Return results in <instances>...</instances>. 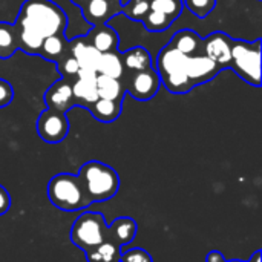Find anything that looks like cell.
Returning a JSON list of instances; mask_svg holds the SVG:
<instances>
[{
  "instance_id": "4",
  "label": "cell",
  "mask_w": 262,
  "mask_h": 262,
  "mask_svg": "<svg viewBox=\"0 0 262 262\" xmlns=\"http://www.w3.org/2000/svg\"><path fill=\"white\" fill-rule=\"evenodd\" d=\"M161 84L172 94H187L193 88L187 77V55H183L169 43L157 55V69Z\"/></svg>"
},
{
  "instance_id": "18",
  "label": "cell",
  "mask_w": 262,
  "mask_h": 262,
  "mask_svg": "<svg viewBox=\"0 0 262 262\" xmlns=\"http://www.w3.org/2000/svg\"><path fill=\"white\" fill-rule=\"evenodd\" d=\"M68 51H69V40L66 38L64 34H57L43 40L38 55L51 63H58L68 54Z\"/></svg>"
},
{
  "instance_id": "23",
  "label": "cell",
  "mask_w": 262,
  "mask_h": 262,
  "mask_svg": "<svg viewBox=\"0 0 262 262\" xmlns=\"http://www.w3.org/2000/svg\"><path fill=\"white\" fill-rule=\"evenodd\" d=\"M97 74L111 77V78H117L121 80L123 74H124V64H123V57L118 51L115 52H107V54H101L100 61H98V69Z\"/></svg>"
},
{
  "instance_id": "17",
  "label": "cell",
  "mask_w": 262,
  "mask_h": 262,
  "mask_svg": "<svg viewBox=\"0 0 262 262\" xmlns=\"http://www.w3.org/2000/svg\"><path fill=\"white\" fill-rule=\"evenodd\" d=\"M169 45L187 57L204 52V41H203L201 35L198 32H195L193 29H181V31L175 32L172 40L169 41Z\"/></svg>"
},
{
  "instance_id": "15",
  "label": "cell",
  "mask_w": 262,
  "mask_h": 262,
  "mask_svg": "<svg viewBox=\"0 0 262 262\" xmlns=\"http://www.w3.org/2000/svg\"><path fill=\"white\" fill-rule=\"evenodd\" d=\"M69 51H71L72 57L77 60L80 69H86V71L97 72L98 61H100L101 54L97 49H94L84 40V37H78V38L69 40Z\"/></svg>"
},
{
  "instance_id": "24",
  "label": "cell",
  "mask_w": 262,
  "mask_h": 262,
  "mask_svg": "<svg viewBox=\"0 0 262 262\" xmlns=\"http://www.w3.org/2000/svg\"><path fill=\"white\" fill-rule=\"evenodd\" d=\"M17 52V34L12 23L0 21V58H11Z\"/></svg>"
},
{
  "instance_id": "20",
  "label": "cell",
  "mask_w": 262,
  "mask_h": 262,
  "mask_svg": "<svg viewBox=\"0 0 262 262\" xmlns=\"http://www.w3.org/2000/svg\"><path fill=\"white\" fill-rule=\"evenodd\" d=\"M121 57H123V64H124L126 72L144 71V69L152 68V57L149 51L143 46H135L126 51L124 54H121Z\"/></svg>"
},
{
  "instance_id": "14",
  "label": "cell",
  "mask_w": 262,
  "mask_h": 262,
  "mask_svg": "<svg viewBox=\"0 0 262 262\" xmlns=\"http://www.w3.org/2000/svg\"><path fill=\"white\" fill-rule=\"evenodd\" d=\"M84 40L97 49L100 54H107V52H115L118 51L120 45V35L118 32L109 26V25H100V26H92V29L83 35Z\"/></svg>"
},
{
  "instance_id": "9",
  "label": "cell",
  "mask_w": 262,
  "mask_h": 262,
  "mask_svg": "<svg viewBox=\"0 0 262 262\" xmlns=\"http://www.w3.org/2000/svg\"><path fill=\"white\" fill-rule=\"evenodd\" d=\"M45 103L48 109L68 114L72 107L77 106V101L72 92V81L66 78H60L58 81L52 83L45 92Z\"/></svg>"
},
{
  "instance_id": "27",
  "label": "cell",
  "mask_w": 262,
  "mask_h": 262,
  "mask_svg": "<svg viewBox=\"0 0 262 262\" xmlns=\"http://www.w3.org/2000/svg\"><path fill=\"white\" fill-rule=\"evenodd\" d=\"M149 8V0H129L126 5H123L121 14H124L134 21H141L147 14Z\"/></svg>"
},
{
  "instance_id": "32",
  "label": "cell",
  "mask_w": 262,
  "mask_h": 262,
  "mask_svg": "<svg viewBox=\"0 0 262 262\" xmlns=\"http://www.w3.org/2000/svg\"><path fill=\"white\" fill-rule=\"evenodd\" d=\"M11 207V196L9 192L0 184V216H3L5 213H8Z\"/></svg>"
},
{
  "instance_id": "31",
  "label": "cell",
  "mask_w": 262,
  "mask_h": 262,
  "mask_svg": "<svg viewBox=\"0 0 262 262\" xmlns=\"http://www.w3.org/2000/svg\"><path fill=\"white\" fill-rule=\"evenodd\" d=\"M12 98H14V88H12V84L8 80L0 78V109L9 106Z\"/></svg>"
},
{
  "instance_id": "1",
  "label": "cell",
  "mask_w": 262,
  "mask_h": 262,
  "mask_svg": "<svg viewBox=\"0 0 262 262\" xmlns=\"http://www.w3.org/2000/svg\"><path fill=\"white\" fill-rule=\"evenodd\" d=\"M12 25L17 34V51L38 55L45 38L64 34L68 15L52 0H25Z\"/></svg>"
},
{
  "instance_id": "16",
  "label": "cell",
  "mask_w": 262,
  "mask_h": 262,
  "mask_svg": "<svg viewBox=\"0 0 262 262\" xmlns=\"http://www.w3.org/2000/svg\"><path fill=\"white\" fill-rule=\"evenodd\" d=\"M137 221L129 216H120L107 226V239L120 247L130 244L137 236Z\"/></svg>"
},
{
  "instance_id": "33",
  "label": "cell",
  "mask_w": 262,
  "mask_h": 262,
  "mask_svg": "<svg viewBox=\"0 0 262 262\" xmlns=\"http://www.w3.org/2000/svg\"><path fill=\"white\" fill-rule=\"evenodd\" d=\"M206 262H226V258H224V255H223L221 252H218V250H212V252H209V253H207V256H206Z\"/></svg>"
},
{
  "instance_id": "26",
  "label": "cell",
  "mask_w": 262,
  "mask_h": 262,
  "mask_svg": "<svg viewBox=\"0 0 262 262\" xmlns=\"http://www.w3.org/2000/svg\"><path fill=\"white\" fill-rule=\"evenodd\" d=\"M149 6L154 11L163 12L173 21L181 15L184 9L183 0H149Z\"/></svg>"
},
{
  "instance_id": "11",
  "label": "cell",
  "mask_w": 262,
  "mask_h": 262,
  "mask_svg": "<svg viewBox=\"0 0 262 262\" xmlns=\"http://www.w3.org/2000/svg\"><path fill=\"white\" fill-rule=\"evenodd\" d=\"M203 41H204V54L210 60H213L221 68V71L229 69L233 40L226 32L216 31L207 35L206 38H203Z\"/></svg>"
},
{
  "instance_id": "5",
  "label": "cell",
  "mask_w": 262,
  "mask_h": 262,
  "mask_svg": "<svg viewBox=\"0 0 262 262\" xmlns=\"http://www.w3.org/2000/svg\"><path fill=\"white\" fill-rule=\"evenodd\" d=\"M261 38L255 41L233 40L229 69L241 77L247 84L261 86Z\"/></svg>"
},
{
  "instance_id": "6",
  "label": "cell",
  "mask_w": 262,
  "mask_h": 262,
  "mask_svg": "<svg viewBox=\"0 0 262 262\" xmlns=\"http://www.w3.org/2000/svg\"><path fill=\"white\" fill-rule=\"evenodd\" d=\"M107 239V223L98 212H84L72 224L71 241L75 247L88 252Z\"/></svg>"
},
{
  "instance_id": "34",
  "label": "cell",
  "mask_w": 262,
  "mask_h": 262,
  "mask_svg": "<svg viewBox=\"0 0 262 262\" xmlns=\"http://www.w3.org/2000/svg\"><path fill=\"white\" fill-rule=\"evenodd\" d=\"M226 262H261V250H258L249 261H238V259H232V261H226Z\"/></svg>"
},
{
  "instance_id": "22",
  "label": "cell",
  "mask_w": 262,
  "mask_h": 262,
  "mask_svg": "<svg viewBox=\"0 0 262 262\" xmlns=\"http://www.w3.org/2000/svg\"><path fill=\"white\" fill-rule=\"evenodd\" d=\"M121 247L112 243L111 239H104L97 247L84 252L88 262H118L121 256Z\"/></svg>"
},
{
  "instance_id": "2",
  "label": "cell",
  "mask_w": 262,
  "mask_h": 262,
  "mask_svg": "<svg viewBox=\"0 0 262 262\" xmlns=\"http://www.w3.org/2000/svg\"><path fill=\"white\" fill-rule=\"evenodd\" d=\"M78 178L88 198L94 203H104L120 190V177L115 169L101 161H88L81 166Z\"/></svg>"
},
{
  "instance_id": "8",
  "label": "cell",
  "mask_w": 262,
  "mask_h": 262,
  "mask_svg": "<svg viewBox=\"0 0 262 262\" xmlns=\"http://www.w3.org/2000/svg\"><path fill=\"white\" fill-rule=\"evenodd\" d=\"M37 134L49 144L61 143L69 134V120L66 114L46 109L37 118Z\"/></svg>"
},
{
  "instance_id": "10",
  "label": "cell",
  "mask_w": 262,
  "mask_h": 262,
  "mask_svg": "<svg viewBox=\"0 0 262 262\" xmlns=\"http://www.w3.org/2000/svg\"><path fill=\"white\" fill-rule=\"evenodd\" d=\"M121 0H89L81 8V14L89 25L100 26L107 25L112 17L121 14Z\"/></svg>"
},
{
  "instance_id": "30",
  "label": "cell",
  "mask_w": 262,
  "mask_h": 262,
  "mask_svg": "<svg viewBox=\"0 0 262 262\" xmlns=\"http://www.w3.org/2000/svg\"><path fill=\"white\" fill-rule=\"evenodd\" d=\"M118 262H154V258L144 250V249H130L126 252H121Z\"/></svg>"
},
{
  "instance_id": "21",
  "label": "cell",
  "mask_w": 262,
  "mask_h": 262,
  "mask_svg": "<svg viewBox=\"0 0 262 262\" xmlns=\"http://www.w3.org/2000/svg\"><path fill=\"white\" fill-rule=\"evenodd\" d=\"M97 92H98V98H106L114 101H123L126 95L121 80L111 78L101 74H97Z\"/></svg>"
},
{
  "instance_id": "28",
  "label": "cell",
  "mask_w": 262,
  "mask_h": 262,
  "mask_svg": "<svg viewBox=\"0 0 262 262\" xmlns=\"http://www.w3.org/2000/svg\"><path fill=\"white\" fill-rule=\"evenodd\" d=\"M183 3L198 18L207 17L216 6V0H183Z\"/></svg>"
},
{
  "instance_id": "7",
  "label": "cell",
  "mask_w": 262,
  "mask_h": 262,
  "mask_svg": "<svg viewBox=\"0 0 262 262\" xmlns=\"http://www.w3.org/2000/svg\"><path fill=\"white\" fill-rule=\"evenodd\" d=\"M121 83L124 86V91L138 101L152 100L161 88L160 75L154 68L144 71H130V72L124 71L121 77Z\"/></svg>"
},
{
  "instance_id": "35",
  "label": "cell",
  "mask_w": 262,
  "mask_h": 262,
  "mask_svg": "<svg viewBox=\"0 0 262 262\" xmlns=\"http://www.w3.org/2000/svg\"><path fill=\"white\" fill-rule=\"evenodd\" d=\"M88 2H89V0H71V3H74V5H75V6H78L80 9H81Z\"/></svg>"
},
{
  "instance_id": "3",
  "label": "cell",
  "mask_w": 262,
  "mask_h": 262,
  "mask_svg": "<svg viewBox=\"0 0 262 262\" xmlns=\"http://www.w3.org/2000/svg\"><path fill=\"white\" fill-rule=\"evenodd\" d=\"M49 203L63 212H78L92 204L88 198L78 175L57 173L48 183Z\"/></svg>"
},
{
  "instance_id": "19",
  "label": "cell",
  "mask_w": 262,
  "mask_h": 262,
  "mask_svg": "<svg viewBox=\"0 0 262 262\" xmlns=\"http://www.w3.org/2000/svg\"><path fill=\"white\" fill-rule=\"evenodd\" d=\"M123 101H114L106 98H98L88 111L92 114V117L100 123H112L118 120L121 115Z\"/></svg>"
},
{
  "instance_id": "13",
  "label": "cell",
  "mask_w": 262,
  "mask_h": 262,
  "mask_svg": "<svg viewBox=\"0 0 262 262\" xmlns=\"http://www.w3.org/2000/svg\"><path fill=\"white\" fill-rule=\"evenodd\" d=\"M221 72V68L210 60L204 52L187 57V77L192 88L213 80Z\"/></svg>"
},
{
  "instance_id": "12",
  "label": "cell",
  "mask_w": 262,
  "mask_h": 262,
  "mask_svg": "<svg viewBox=\"0 0 262 262\" xmlns=\"http://www.w3.org/2000/svg\"><path fill=\"white\" fill-rule=\"evenodd\" d=\"M72 92L77 101V106L89 109L97 100V72L78 69L77 77L72 80Z\"/></svg>"
},
{
  "instance_id": "25",
  "label": "cell",
  "mask_w": 262,
  "mask_h": 262,
  "mask_svg": "<svg viewBox=\"0 0 262 262\" xmlns=\"http://www.w3.org/2000/svg\"><path fill=\"white\" fill-rule=\"evenodd\" d=\"M144 28L149 31V32H163L166 29H169L173 23V20H170L167 15H164L163 12H158V11H154L149 8L147 14L144 15V18L141 20Z\"/></svg>"
},
{
  "instance_id": "29",
  "label": "cell",
  "mask_w": 262,
  "mask_h": 262,
  "mask_svg": "<svg viewBox=\"0 0 262 262\" xmlns=\"http://www.w3.org/2000/svg\"><path fill=\"white\" fill-rule=\"evenodd\" d=\"M57 64V69H58V72L61 74V78H66V80H74L75 77H77V72H78V63H77V60L72 57V54H71V51H68V54L58 61V63H55Z\"/></svg>"
}]
</instances>
